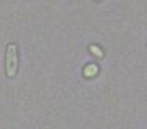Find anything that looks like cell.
<instances>
[{"label": "cell", "instance_id": "6da1fadb", "mask_svg": "<svg viewBox=\"0 0 147 129\" xmlns=\"http://www.w3.org/2000/svg\"><path fill=\"white\" fill-rule=\"evenodd\" d=\"M5 73L8 77H15L18 73V45L10 42L5 52Z\"/></svg>", "mask_w": 147, "mask_h": 129}, {"label": "cell", "instance_id": "3957f363", "mask_svg": "<svg viewBox=\"0 0 147 129\" xmlns=\"http://www.w3.org/2000/svg\"><path fill=\"white\" fill-rule=\"evenodd\" d=\"M91 50H92V53H97L99 56H102V52H100L97 47H94V45H91Z\"/></svg>", "mask_w": 147, "mask_h": 129}, {"label": "cell", "instance_id": "7a4b0ae2", "mask_svg": "<svg viewBox=\"0 0 147 129\" xmlns=\"http://www.w3.org/2000/svg\"><path fill=\"white\" fill-rule=\"evenodd\" d=\"M92 73H97V66H91V68L86 69V74H87V76H91Z\"/></svg>", "mask_w": 147, "mask_h": 129}]
</instances>
